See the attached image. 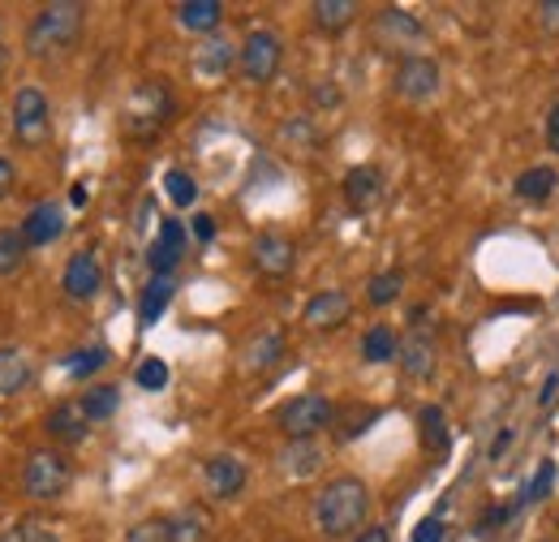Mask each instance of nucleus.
Returning a JSON list of instances; mask_svg holds the SVG:
<instances>
[{"label":"nucleus","mask_w":559,"mask_h":542,"mask_svg":"<svg viewBox=\"0 0 559 542\" xmlns=\"http://www.w3.org/2000/svg\"><path fill=\"white\" fill-rule=\"evenodd\" d=\"M366 512H370V491H366V482H357V478H332V482L319 491V499H314V526H319V534H328V539L353 534V530L366 521Z\"/></svg>","instance_id":"f257e3e1"},{"label":"nucleus","mask_w":559,"mask_h":542,"mask_svg":"<svg viewBox=\"0 0 559 542\" xmlns=\"http://www.w3.org/2000/svg\"><path fill=\"white\" fill-rule=\"evenodd\" d=\"M82 17H86L82 4H70V0L48 4V9L31 22V31H26V52H31L35 61H48V57L70 52L73 44H78V35H82Z\"/></svg>","instance_id":"f03ea898"},{"label":"nucleus","mask_w":559,"mask_h":542,"mask_svg":"<svg viewBox=\"0 0 559 542\" xmlns=\"http://www.w3.org/2000/svg\"><path fill=\"white\" fill-rule=\"evenodd\" d=\"M70 482H73V466L57 448H39V452H31L26 466H22V486H26V495L39 499V504L61 499V495L70 491Z\"/></svg>","instance_id":"7ed1b4c3"},{"label":"nucleus","mask_w":559,"mask_h":542,"mask_svg":"<svg viewBox=\"0 0 559 542\" xmlns=\"http://www.w3.org/2000/svg\"><path fill=\"white\" fill-rule=\"evenodd\" d=\"M276 422L288 439H314L323 426H332V422H336V409H332L328 397L306 392V397H293L288 405L280 409Z\"/></svg>","instance_id":"20e7f679"},{"label":"nucleus","mask_w":559,"mask_h":542,"mask_svg":"<svg viewBox=\"0 0 559 542\" xmlns=\"http://www.w3.org/2000/svg\"><path fill=\"white\" fill-rule=\"evenodd\" d=\"M48 130H52L48 95L39 86H22L13 95V138L22 146H39V142H48Z\"/></svg>","instance_id":"39448f33"},{"label":"nucleus","mask_w":559,"mask_h":542,"mask_svg":"<svg viewBox=\"0 0 559 542\" xmlns=\"http://www.w3.org/2000/svg\"><path fill=\"white\" fill-rule=\"evenodd\" d=\"M168 113H173V95H168V86H164V82H142L139 91L130 95L126 121H130V130L142 138V134H155V130L168 121Z\"/></svg>","instance_id":"423d86ee"},{"label":"nucleus","mask_w":559,"mask_h":542,"mask_svg":"<svg viewBox=\"0 0 559 542\" xmlns=\"http://www.w3.org/2000/svg\"><path fill=\"white\" fill-rule=\"evenodd\" d=\"M280 57H284V48H280V39L272 31H250L246 44H241L237 66H241V73H246L254 86H263V82H272L280 73Z\"/></svg>","instance_id":"0eeeda50"},{"label":"nucleus","mask_w":559,"mask_h":542,"mask_svg":"<svg viewBox=\"0 0 559 542\" xmlns=\"http://www.w3.org/2000/svg\"><path fill=\"white\" fill-rule=\"evenodd\" d=\"M349 315H353L349 293H341V288H323V293H314V297L306 302L301 323H306L310 332H336Z\"/></svg>","instance_id":"6e6552de"},{"label":"nucleus","mask_w":559,"mask_h":542,"mask_svg":"<svg viewBox=\"0 0 559 542\" xmlns=\"http://www.w3.org/2000/svg\"><path fill=\"white\" fill-rule=\"evenodd\" d=\"M186 224L181 220H164L159 224V237L151 241V250H146V263H151V275H173V268L181 263V255H186Z\"/></svg>","instance_id":"1a4fd4ad"},{"label":"nucleus","mask_w":559,"mask_h":542,"mask_svg":"<svg viewBox=\"0 0 559 542\" xmlns=\"http://www.w3.org/2000/svg\"><path fill=\"white\" fill-rule=\"evenodd\" d=\"M396 91L405 95V99H430L435 91H439V66L430 61V57H405L401 66H396Z\"/></svg>","instance_id":"9d476101"},{"label":"nucleus","mask_w":559,"mask_h":542,"mask_svg":"<svg viewBox=\"0 0 559 542\" xmlns=\"http://www.w3.org/2000/svg\"><path fill=\"white\" fill-rule=\"evenodd\" d=\"M17 228H22L26 246H52L66 233V211H61V203H35Z\"/></svg>","instance_id":"9b49d317"},{"label":"nucleus","mask_w":559,"mask_h":542,"mask_svg":"<svg viewBox=\"0 0 559 542\" xmlns=\"http://www.w3.org/2000/svg\"><path fill=\"white\" fill-rule=\"evenodd\" d=\"M250 259H254V268L263 271V275H288L293 263H297V250H293V241L288 237H276V233H263V237H254V246H250Z\"/></svg>","instance_id":"f8f14e48"},{"label":"nucleus","mask_w":559,"mask_h":542,"mask_svg":"<svg viewBox=\"0 0 559 542\" xmlns=\"http://www.w3.org/2000/svg\"><path fill=\"white\" fill-rule=\"evenodd\" d=\"M66 293L78 297V302H86V297H95L99 293V284H104V268H99V259L91 255V250H82V255H73L70 263H66Z\"/></svg>","instance_id":"ddd939ff"},{"label":"nucleus","mask_w":559,"mask_h":542,"mask_svg":"<svg viewBox=\"0 0 559 542\" xmlns=\"http://www.w3.org/2000/svg\"><path fill=\"white\" fill-rule=\"evenodd\" d=\"M203 482H207L211 499H233L246 486V466L237 457H211L203 466Z\"/></svg>","instance_id":"4468645a"},{"label":"nucleus","mask_w":559,"mask_h":542,"mask_svg":"<svg viewBox=\"0 0 559 542\" xmlns=\"http://www.w3.org/2000/svg\"><path fill=\"white\" fill-rule=\"evenodd\" d=\"M379 199H383V173L370 168V164L349 168V177H345V203H349L353 211H370Z\"/></svg>","instance_id":"2eb2a0df"},{"label":"nucleus","mask_w":559,"mask_h":542,"mask_svg":"<svg viewBox=\"0 0 559 542\" xmlns=\"http://www.w3.org/2000/svg\"><path fill=\"white\" fill-rule=\"evenodd\" d=\"M237 57H241V48H233L224 35H211L207 44L194 52V73L207 78V82H215V78H224L228 69L237 66Z\"/></svg>","instance_id":"dca6fc26"},{"label":"nucleus","mask_w":559,"mask_h":542,"mask_svg":"<svg viewBox=\"0 0 559 542\" xmlns=\"http://www.w3.org/2000/svg\"><path fill=\"white\" fill-rule=\"evenodd\" d=\"M48 435H57L61 444H82L91 435V417L82 401H61V405L48 413Z\"/></svg>","instance_id":"f3484780"},{"label":"nucleus","mask_w":559,"mask_h":542,"mask_svg":"<svg viewBox=\"0 0 559 542\" xmlns=\"http://www.w3.org/2000/svg\"><path fill=\"white\" fill-rule=\"evenodd\" d=\"M177 22H181V31L211 39L224 22V4L219 0H186V4H177Z\"/></svg>","instance_id":"a211bd4d"},{"label":"nucleus","mask_w":559,"mask_h":542,"mask_svg":"<svg viewBox=\"0 0 559 542\" xmlns=\"http://www.w3.org/2000/svg\"><path fill=\"white\" fill-rule=\"evenodd\" d=\"M401 366H405V375L409 379H430L435 375V340L426 337V332H409V337L401 340Z\"/></svg>","instance_id":"6ab92c4d"},{"label":"nucleus","mask_w":559,"mask_h":542,"mask_svg":"<svg viewBox=\"0 0 559 542\" xmlns=\"http://www.w3.org/2000/svg\"><path fill=\"white\" fill-rule=\"evenodd\" d=\"M31 384V362H26V353L22 349H0V401L4 397H13V392H22Z\"/></svg>","instance_id":"aec40b11"},{"label":"nucleus","mask_w":559,"mask_h":542,"mask_svg":"<svg viewBox=\"0 0 559 542\" xmlns=\"http://www.w3.org/2000/svg\"><path fill=\"white\" fill-rule=\"evenodd\" d=\"M556 186H559V177H556V168H525L521 177H516V199H525V203H547L551 195H556Z\"/></svg>","instance_id":"412c9836"},{"label":"nucleus","mask_w":559,"mask_h":542,"mask_svg":"<svg viewBox=\"0 0 559 542\" xmlns=\"http://www.w3.org/2000/svg\"><path fill=\"white\" fill-rule=\"evenodd\" d=\"M173 275H151V284L142 288V306H139V319H142V328H151L164 310H168V302H173Z\"/></svg>","instance_id":"4be33fe9"},{"label":"nucleus","mask_w":559,"mask_h":542,"mask_svg":"<svg viewBox=\"0 0 559 542\" xmlns=\"http://www.w3.org/2000/svg\"><path fill=\"white\" fill-rule=\"evenodd\" d=\"M418 426H421V448L435 452V457H448V417L439 405H426L418 413Z\"/></svg>","instance_id":"5701e85b"},{"label":"nucleus","mask_w":559,"mask_h":542,"mask_svg":"<svg viewBox=\"0 0 559 542\" xmlns=\"http://www.w3.org/2000/svg\"><path fill=\"white\" fill-rule=\"evenodd\" d=\"M353 17H357V4H349V0H319V4H314V26L328 31V35L349 31Z\"/></svg>","instance_id":"b1692460"},{"label":"nucleus","mask_w":559,"mask_h":542,"mask_svg":"<svg viewBox=\"0 0 559 542\" xmlns=\"http://www.w3.org/2000/svg\"><path fill=\"white\" fill-rule=\"evenodd\" d=\"M280 466H284V474L293 478H310L319 466H323V457L310 448V439H288V448H284V457H280Z\"/></svg>","instance_id":"393cba45"},{"label":"nucleus","mask_w":559,"mask_h":542,"mask_svg":"<svg viewBox=\"0 0 559 542\" xmlns=\"http://www.w3.org/2000/svg\"><path fill=\"white\" fill-rule=\"evenodd\" d=\"M379 35H383V39H396V44H418L421 26H418V17H409V13H401V9H383V13H379Z\"/></svg>","instance_id":"a878e982"},{"label":"nucleus","mask_w":559,"mask_h":542,"mask_svg":"<svg viewBox=\"0 0 559 542\" xmlns=\"http://www.w3.org/2000/svg\"><path fill=\"white\" fill-rule=\"evenodd\" d=\"M396 353H401V340H396V332H392L388 323H379V328H370V332L361 337V357L374 362V366H379V362H392Z\"/></svg>","instance_id":"bb28decb"},{"label":"nucleus","mask_w":559,"mask_h":542,"mask_svg":"<svg viewBox=\"0 0 559 542\" xmlns=\"http://www.w3.org/2000/svg\"><path fill=\"white\" fill-rule=\"evenodd\" d=\"M117 405H121V388H117V384H95V388H86V392H82V409H86V417H91V422L112 417Z\"/></svg>","instance_id":"cd10ccee"},{"label":"nucleus","mask_w":559,"mask_h":542,"mask_svg":"<svg viewBox=\"0 0 559 542\" xmlns=\"http://www.w3.org/2000/svg\"><path fill=\"white\" fill-rule=\"evenodd\" d=\"M0 542H61V530L52 526V521H44V517H22L17 526H9Z\"/></svg>","instance_id":"c85d7f7f"},{"label":"nucleus","mask_w":559,"mask_h":542,"mask_svg":"<svg viewBox=\"0 0 559 542\" xmlns=\"http://www.w3.org/2000/svg\"><path fill=\"white\" fill-rule=\"evenodd\" d=\"M61 366H66V375H70V379H91L95 370H104V366H108V349H99V344H91V349H73Z\"/></svg>","instance_id":"c756f323"},{"label":"nucleus","mask_w":559,"mask_h":542,"mask_svg":"<svg viewBox=\"0 0 559 542\" xmlns=\"http://www.w3.org/2000/svg\"><path fill=\"white\" fill-rule=\"evenodd\" d=\"M280 349H284L280 332H263V337H259L254 344H250V349H246L241 366H246V370H267V366H276Z\"/></svg>","instance_id":"7c9ffc66"},{"label":"nucleus","mask_w":559,"mask_h":542,"mask_svg":"<svg viewBox=\"0 0 559 542\" xmlns=\"http://www.w3.org/2000/svg\"><path fill=\"white\" fill-rule=\"evenodd\" d=\"M22 263H26V237H22V228H0V275H13Z\"/></svg>","instance_id":"2f4dec72"},{"label":"nucleus","mask_w":559,"mask_h":542,"mask_svg":"<svg viewBox=\"0 0 559 542\" xmlns=\"http://www.w3.org/2000/svg\"><path fill=\"white\" fill-rule=\"evenodd\" d=\"M164 195H168L177 207H194V199H199V186H194V177H190V173L168 168V173H164Z\"/></svg>","instance_id":"473e14b6"},{"label":"nucleus","mask_w":559,"mask_h":542,"mask_svg":"<svg viewBox=\"0 0 559 542\" xmlns=\"http://www.w3.org/2000/svg\"><path fill=\"white\" fill-rule=\"evenodd\" d=\"M401 288H405V275H401V271H379V275L370 280L366 297H370L374 306H388V302H396V297H401Z\"/></svg>","instance_id":"72a5a7b5"},{"label":"nucleus","mask_w":559,"mask_h":542,"mask_svg":"<svg viewBox=\"0 0 559 542\" xmlns=\"http://www.w3.org/2000/svg\"><path fill=\"white\" fill-rule=\"evenodd\" d=\"M134 379H139V388H146V392L168 388V362H164V357H142Z\"/></svg>","instance_id":"f704fd0d"},{"label":"nucleus","mask_w":559,"mask_h":542,"mask_svg":"<svg viewBox=\"0 0 559 542\" xmlns=\"http://www.w3.org/2000/svg\"><path fill=\"white\" fill-rule=\"evenodd\" d=\"M164 542H203V521L199 517H168V539Z\"/></svg>","instance_id":"c9c22d12"},{"label":"nucleus","mask_w":559,"mask_h":542,"mask_svg":"<svg viewBox=\"0 0 559 542\" xmlns=\"http://www.w3.org/2000/svg\"><path fill=\"white\" fill-rule=\"evenodd\" d=\"M164 539H168V517H155V521L130 530V542H164Z\"/></svg>","instance_id":"e433bc0d"},{"label":"nucleus","mask_w":559,"mask_h":542,"mask_svg":"<svg viewBox=\"0 0 559 542\" xmlns=\"http://www.w3.org/2000/svg\"><path fill=\"white\" fill-rule=\"evenodd\" d=\"M551 482H556V466L547 461V466L538 470V478L530 482V499H547V495H551Z\"/></svg>","instance_id":"4c0bfd02"},{"label":"nucleus","mask_w":559,"mask_h":542,"mask_svg":"<svg viewBox=\"0 0 559 542\" xmlns=\"http://www.w3.org/2000/svg\"><path fill=\"white\" fill-rule=\"evenodd\" d=\"M414 542H443V521L439 517H426L414 526Z\"/></svg>","instance_id":"58836bf2"},{"label":"nucleus","mask_w":559,"mask_h":542,"mask_svg":"<svg viewBox=\"0 0 559 542\" xmlns=\"http://www.w3.org/2000/svg\"><path fill=\"white\" fill-rule=\"evenodd\" d=\"M538 22H543L547 35H559V0H543L538 4Z\"/></svg>","instance_id":"ea45409f"},{"label":"nucleus","mask_w":559,"mask_h":542,"mask_svg":"<svg viewBox=\"0 0 559 542\" xmlns=\"http://www.w3.org/2000/svg\"><path fill=\"white\" fill-rule=\"evenodd\" d=\"M190 233H194V241H203V246H207L211 237H215V220H211L207 211H199V215L190 220Z\"/></svg>","instance_id":"a19ab883"},{"label":"nucleus","mask_w":559,"mask_h":542,"mask_svg":"<svg viewBox=\"0 0 559 542\" xmlns=\"http://www.w3.org/2000/svg\"><path fill=\"white\" fill-rule=\"evenodd\" d=\"M314 104L336 108V104H341V86H336V82H319V86H314Z\"/></svg>","instance_id":"79ce46f5"},{"label":"nucleus","mask_w":559,"mask_h":542,"mask_svg":"<svg viewBox=\"0 0 559 542\" xmlns=\"http://www.w3.org/2000/svg\"><path fill=\"white\" fill-rule=\"evenodd\" d=\"M13 181H17V168H13V160H4V155H0V199L13 190Z\"/></svg>","instance_id":"37998d69"},{"label":"nucleus","mask_w":559,"mask_h":542,"mask_svg":"<svg viewBox=\"0 0 559 542\" xmlns=\"http://www.w3.org/2000/svg\"><path fill=\"white\" fill-rule=\"evenodd\" d=\"M547 146H551V151L559 155V104L551 108V113H547Z\"/></svg>","instance_id":"c03bdc74"},{"label":"nucleus","mask_w":559,"mask_h":542,"mask_svg":"<svg viewBox=\"0 0 559 542\" xmlns=\"http://www.w3.org/2000/svg\"><path fill=\"white\" fill-rule=\"evenodd\" d=\"M508 448H512V431H499V439H495V448H490V457L499 461V457H503Z\"/></svg>","instance_id":"a18cd8bd"},{"label":"nucleus","mask_w":559,"mask_h":542,"mask_svg":"<svg viewBox=\"0 0 559 542\" xmlns=\"http://www.w3.org/2000/svg\"><path fill=\"white\" fill-rule=\"evenodd\" d=\"M353 542H388V530L383 526H370V530H361Z\"/></svg>","instance_id":"49530a36"},{"label":"nucleus","mask_w":559,"mask_h":542,"mask_svg":"<svg viewBox=\"0 0 559 542\" xmlns=\"http://www.w3.org/2000/svg\"><path fill=\"white\" fill-rule=\"evenodd\" d=\"M86 199H91V195H86V186L78 181V186L70 190V203H73V207H86Z\"/></svg>","instance_id":"de8ad7c7"},{"label":"nucleus","mask_w":559,"mask_h":542,"mask_svg":"<svg viewBox=\"0 0 559 542\" xmlns=\"http://www.w3.org/2000/svg\"><path fill=\"white\" fill-rule=\"evenodd\" d=\"M556 388H559V375H551V379H547V388H543V405H551V397H556Z\"/></svg>","instance_id":"09e8293b"},{"label":"nucleus","mask_w":559,"mask_h":542,"mask_svg":"<svg viewBox=\"0 0 559 542\" xmlns=\"http://www.w3.org/2000/svg\"><path fill=\"white\" fill-rule=\"evenodd\" d=\"M0 57H4V52H0Z\"/></svg>","instance_id":"8fccbe9b"}]
</instances>
